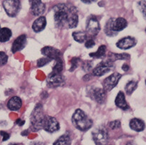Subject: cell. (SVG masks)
Returning a JSON list of instances; mask_svg holds the SVG:
<instances>
[{
    "instance_id": "obj_1",
    "label": "cell",
    "mask_w": 146,
    "mask_h": 145,
    "mask_svg": "<svg viewBox=\"0 0 146 145\" xmlns=\"http://www.w3.org/2000/svg\"><path fill=\"white\" fill-rule=\"evenodd\" d=\"M55 25L58 28L72 29L78 26V12L75 7H68L65 4H59L53 8Z\"/></svg>"
},
{
    "instance_id": "obj_2",
    "label": "cell",
    "mask_w": 146,
    "mask_h": 145,
    "mask_svg": "<svg viewBox=\"0 0 146 145\" xmlns=\"http://www.w3.org/2000/svg\"><path fill=\"white\" fill-rule=\"evenodd\" d=\"M72 122L75 128L82 132L89 130L92 126V121L80 108H78L73 114Z\"/></svg>"
},
{
    "instance_id": "obj_3",
    "label": "cell",
    "mask_w": 146,
    "mask_h": 145,
    "mask_svg": "<svg viewBox=\"0 0 146 145\" xmlns=\"http://www.w3.org/2000/svg\"><path fill=\"white\" fill-rule=\"evenodd\" d=\"M44 116L43 106L41 104H36L31 114V127L33 130L37 131L42 129V124Z\"/></svg>"
},
{
    "instance_id": "obj_4",
    "label": "cell",
    "mask_w": 146,
    "mask_h": 145,
    "mask_svg": "<svg viewBox=\"0 0 146 145\" xmlns=\"http://www.w3.org/2000/svg\"><path fill=\"white\" fill-rule=\"evenodd\" d=\"M100 30V25L96 17L90 16L87 21L86 32L88 37H93L98 35Z\"/></svg>"
},
{
    "instance_id": "obj_5",
    "label": "cell",
    "mask_w": 146,
    "mask_h": 145,
    "mask_svg": "<svg viewBox=\"0 0 146 145\" xmlns=\"http://www.w3.org/2000/svg\"><path fill=\"white\" fill-rule=\"evenodd\" d=\"M2 5L6 13L12 17L16 16L21 9V2L18 0H6Z\"/></svg>"
},
{
    "instance_id": "obj_6",
    "label": "cell",
    "mask_w": 146,
    "mask_h": 145,
    "mask_svg": "<svg viewBox=\"0 0 146 145\" xmlns=\"http://www.w3.org/2000/svg\"><path fill=\"white\" fill-rule=\"evenodd\" d=\"M122 78V74L119 73H114L105 78L102 82V89L106 93L113 90L118 84Z\"/></svg>"
},
{
    "instance_id": "obj_7",
    "label": "cell",
    "mask_w": 146,
    "mask_h": 145,
    "mask_svg": "<svg viewBox=\"0 0 146 145\" xmlns=\"http://www.w3.org/2000/svg\"><path fill=\"white\" fill-rule=\"evenodd\" d=\"M92 139L96 145H105L108 140V133L105 127H98L92 133Z\"/></svg>"
},
{
    "instance_id": "obj_8",
    "label": "cell",
    "mask_w": 146,
    "mask_h": 145,
    "mask_svg": "<svg viewBox=\"0 0 146 145\" xmlns=\"http://www.w3.org/2000/svg\"><path fill=\"white\" fill-rule=\"evenodd\" d=\"M42 129L49 133H53L60 129V124L55 118L45 116L43 121Z\"/></svg>"
},
{
    "instance_id": "obj_9",
    "label": "cell",
    "mask_w": 146,
    "mask_h": 145,
    "mask_svg": "<svg viewBox=\"0 0 146 145\" xmlns=\"http://www.w3.org/2000/svg\"><path fill=\"white\" fill-rule=\"evenodd\" d=\"M113 67V63L107 60L106 61H102L95 68H93L92 75L95 76H102L105 74L110 71L111 67Z\"/></svg>"
},
{
    "instance_id": "obj_10",
    "label": "cell",
    "mask_w": 146,
    "mask_h": 145,
    "mask_svg": "<svg viewBox=\"0 0 146 145\" xmlns=\"http://www.w3.org/2000/svg\"><path fill=\"white\" fill-rule=\"evenodd\" d=\"M88 94L90 98L98 104H103L106 100L107 93L102 88H95V87L90 88L89 91H88Z\"/></svg>"
},
{
    "instance_id": "obj_11",
    "label": "cell",
    "mask_w": 146,
    "mask_h": 145,
    "mask_svg": "<svg viewBox=\"0 0 146 145\" xmlns=\"http://www.w3.org/2000/svg\"><path fill=\"white\" fill-rule=\"evenodd\" d=\"M47 84L50 88H57L64 84V78L61 74L50 73L47 79Z\"/></svg>"
},
{
    "instance_id": "obj_12",
    "label": "cell",
    "mask_w": 146,
    "mask_h": 145,
    "mask_svg": "<svg viewBox=\"0 0 146 145\" xmlns=\"http://www.w3.org/2000/svg\"><path fill=\"white\" fill-rule=\"evenodd\" d=\"M42 54L45 56L46 57H48L50 60H56L62 59V53L58 49H56L53 47L50 46H46L42 49Z\"/></svg>"
},
{
    "instance_id": "obj_13",
    "label": "cell",
    "mask_w": 146,
    "mask_h": 145,
    "mask_svg": "<svg viewBox=\"0 0 146 145\" xmlns=\"http://www.w3.org/2000/svg\"><path fill=\"white\" fill-rule=\"evenodd\" d=\"M30 12L34 16H40L45 12V5L42 1H29Z\"/></svg>"
},
{
    "instance_id": "obj_14",
    "label": "cell",
    "mask_w": 146,
    "mask_h": 145,
    "mask_svg": "<svg viewBox=\"0 0 146 145\" xmlns=\"http://www.w3.org/2000/svg\"><path fill=\"white\" fill-rule=\"evenodd\" d=\"M137 43L135 39L130 36H127V37H123V38L120 39L117 43H116V46L118 48L121 49V50H127L131 47H134Z\"/></svg>"
},
{
    "instance_id": "obj_15",
    "label": "cell",
    "mask_w": 146,
    "mask_h": 145,
    "mask_svg": "<svg viewBox=\"0 0 146 145\" xmlns=\"http://www.w3.org/2000/svg\"><path fill=\"white\" fill-rule=\"evenodd\" d=\"M127 26V22L123 17L113 18L112 21V29L115 33L117 34L120 31L123 30Z\"/></svg>"
},
{
    "instance_id": "obj_16",
    "label": "cell",
    "mask_w": 146,
    "mask_h": 145,
    "mask_svg": "<svg viewBox=\"0 0 146 145\" xmlns=\"http://www.w3.org/2000/svg\"><path fill=\"white\" fill-rule=\"evenodd\" d=\"M27 43V36L25 35H22L17 37L14 41L12 47V52L13 53H17L19 50H22L25 47Z\"/></svg>"
},
{
    "instance_id": "obj_17",
    "label": "cell",
    "mask_w": 146,
    "mask_h": 145,
    "mask_svg": "<svg viewBox=\"0 0 146 145\" xmlns=\"http://www.w3.org/2000/svg\"><path fill=\"white\" fill-rule=\"evenodd\" d=\"M46 25H47V20L45 17L41 16L35 20L32 24V27L35 32H40L45 28Z\"/></svg>"
},
{
    "instance_id": "obj_18",
    "label": "cell",
    "mask_w": 146,
    "mask_h": 145,
    "mask_svg": "<svg viewBox=\"0 0 146 145\" xmlns=\"http://www.w3.org/2000/svg\"><path fill=\"white\" fill-rule=\"evenodd\" d=\"M115 103V105L117 106V107L121 108L123 110H127L129 108V106L126 101L125 94L123 91H120L117 94Z\"/></svg>"
},
{
    "instance_id": "obj_19",
    "label": "cell",
    "mask_w": 146,
    "mask_h": 145,
    "mask_svg": "<svg viewBox=\"0 0 146 145\" xmlns=\"http://www.w3.org/2000/svg\"><path fill=\"white\" fill-rule=\"evenodd\" d=\"M22 101L19 97L13 96L9 100L7 103V107L9 110L18 111L22 107Z\"/></svg>"
},
{
    "instance_id": "obj_20",
    "label": "cell",
    "mask_w": 146,
    "mask_h": 145,
    "mask_svg": "<svg viewBox=\"0 0 146 145\" xmlns=\"http://www.w3.org/2000/svg\"><path fill=\"white\" fill-rule=\"evenodd\" d=\"M129 125H130V129L137 132L143 131L145 129V127L144 122L141 119H137V118H134V119H131Z\"/></svg>"
},
{
    "instance_id": "obj_21",
    "label": "cell",
    "mask_w": 146,
    "mask_h": 145,
    "mask_svg": "<svg viewBox=\"0 0 146 145\" xmlns=\"http://www.w3.org/2000/svg\"><path fill=\"white\" fill-rule=\"evenodd\" d=\"M130 59V55L127 53H120V54H117V53H110L108 55V60L111 61L112 63H114L115 60H127Z\"/></svg>"
},
{
    "instance_id": "obj_22",
    "label": "cell",
    "mask_w": 146,
    "mask_h": 145,
    "mask_svg": "<svg viewBox=\"0 0 146 145\" xmlns=\"http://www.w3.org/2000/svg\"><path fill=\"white\" fill-rule=\"evenodd\" d=\"M72 37L75 41L79 43H83L88 39L86 32L83 31H75L72 33Z\"/></svg>"
},
{
    "instance_id": "obj_23",
    "label": "cell",
    "mask_w": 146,
    "mask_h": 145,
    "mask_svg": "<svg viewBox=\"0 0 146 145\" xmlns=\"http://www.w3.org/2000/svg\"><path fill=\"white\" fill-rule=\"evenodd\" d=\"M12 37V31L7 27L1 28L0 29V42H7Z\"/></svg>"
},
{
    "instance_id": "obj_24",
    "label": "cell",
    "mask_w": 146,
    "mask_h": 145,
    "mask_svg": "<svg viewBox=\"0 0 146 145\" xmlns=\"http://www.w3.org/2000/svg\"><path fill=\"white\" fill-rule=\"evenodd\" d=\"M106 51L107 47L105 45H100L98 47V50H97L96 52L90 53L89 55L91 57H93V58H102V57H104L105 56V55H106Z\"/></svg>"
},
{
    "instance_id": "obj_25",
    "label": "cell",
    "mask_w": 146,
    "mask_h": 145,
    "mask_svg": "<svg viewBox=\"0 0 146 145\" xmlns=\"http://www.w3.org/2000/svg\"><path fill=\"white\" fill-rule=\"evenodd\" d=\"M71 144V138L68 134H63L62 136H60L55 142H54L53 145H70Z\"/></svg>"
},
{
    "instance_id": "obj_26",
    "label": "cell",
    "mask_w": 146,
    "mask_h": 145,
    "mask_svg": "<svg viewBox=\"0 0 146 145\" xmlns=\"http://www.w3.org/2000/svg\"><path fill=\"white\" fill-rule=\"evenodd\" d=\"M137 83L135 81H130L127 83L125 87V91L127 95H131L135 91V90L137 88Z\"/></svg>"
},
{
    "instance_id": "obj_27",
    "label": "cell",
    "mask_w": 146,
    "mask_h": 145,
    "mask_svg": "<svg viewBox=\"0 0 146 145\" xmlns=\"http://www.w3.org/2000/svg\"><path fill=\"white\" fill-rule=\"evenodd\" d=\"M112 21H113V18H110V19L107 22L106 25H105V29H104L105 34H106L108 36H110V37H113V36L117 35V34L115 33L113 31V29H112Z\"/></svg>"
},
{
    "instance_id": "obj_28",
    "label": "cell",
    "mask_w": 146,
    "mask_h": 145,
    "mask_svg": "<svg viewBox=\"0 0 146 145\" xmlns=\"http://www.w3.org/2000/svg\"><path fill=\"white\" fill-rule=\"evenodd\" d=\"M63 67H64V63H63L62 59H60L55 61V64L53 66L52 71L53 73H56V74H61L62 71L63 70Z\"/></svg>"
},
{
    "instance_id": "obj_29",
    "label": "cell",
    "mask_w": 146,
    "mask_h": 145,
    "mask_svg": "<svg viewBox=\"0 0 146 145\" xmlns=\"http://www.w3.org/2000/svg\"><path fill=\"white\" fill-rule=\"evenodd\" d=\"M80 61V57H74L70 61V63H71V67H70V71H73L75 70L77 67H78V65H79Z\"/></svg>"
},
{
    "instance_id": "obj_30",
    "label": "cell",
    "mask_w": 146,
    "mask_h": 145,
    "mask_svg": "<svg viewBox=\"0 0 146 145\" xmlns=\"http://www.w3.org/2000/svg\"><path fill=\"white\" fill-rule=\"evenodd\" d=\"M8 61V56L4 52H0V66L5 65Z\"/></svg>"
},
{
    "instance_id": "obj_31",
    "label": "cell",
    "mask_w": 146,
    "mask_h": 145,
    "mask_svg": "<svg viewBox=\"0 0 146 145\" xmlns=\"http://www.w3.org/2000/svg\"><path fill=\"white\" fill-rule=\"evenodd\" d=\"M138 5L140 11L143 13V17L146 19V1H140L138 2Z\"/></svg>"
},
{
    "instance_id": "obj_32",
    "label": "cell",
    "mask_w": 146,
    "mask_h": 145,
    "mask_svg": "<svg viewBox=\"0 0 146 145\" xmlns=\"http://www.w3.org/2000/svg\"><path fill=\"white\" fill-rule=\"evenodd\" d=\"M51 60H50V59L48 58V57H42V58L39 59V60H37V66L40 67H42V66H44V65H46V64H47L48 63H50Z\"/></svg>"
},
{
    "instance_id": "obj_33",
    "label": "cell",
    "mask_w": 146,
    "mask_h": 145,
    "mask_svg": "<svg viewBox=\"0 0 146 145\" xmlns=\"http://www.w3.org/2000/svg\"><path fill=\"white\" fill-rule=\"evenodd\" d=\"M120 126H121V123H120V121L119 120L113 121V122H110L109 124V127L111 129H119Z\"/></svg>"
},
{
    "instance_id": "obj_34",
    "label": "cell",
    "mask_w": 146,
    "mask_h": 145,
    "mask_svg": "<svg viewBox=\"0 0 146 145\" xmlns=\"http://www.w3.org/2000/svg\"><path fill=\"white\" fill-rule=\"evenodd\" d=\"M95 42L93 39L92 38H88V40L85 41V46L87 47V48H92L95 46Z\"/></svg>"
},
{
    "instance_id": "obj_35",
    "label": "cell",
    "mask_w": 146,
    "mask_h": 145,
    "mask_svg": "<svg viewBox=\"0 0 146 145\" xmlns=\"http://www.w3.org/2000/svg\"><path fill=\"white\" fill-rule=\"evenodd\" d=\"M91 67H92V64H91V62L86 61L85 63H83L82 64V68L85 71H89L90 70Z\"/></svg>"
},
{
    "instance_id": "obj_36",
    "label": "cell",
    "mask_w": 146,
    "mask_h": 145,
    "mask_svg": "<svg viewBox=\"0 0 146 145\" xmlns=\"http://www.w3.org/2000/svg\"><path fill=\"white\" fill-rule=\"evenodd\" d=\"M0 134L2 136V141H3V142L9 139V136H10L9 133H7V132H4V131H1V132H0Z\"/></svg>"
},
{
    "instance_id": "obj_37",
    "label": "cell",
    "mask_w": 146,
    "mask_h": 145,
    "mask_svg": "<svg viewBox=\"0 0 146 145\" xmlns=\"http://www.w3.org/2000/svg\"><path fill=\"white\" fill-rule=\"evenodd\" d=\"M25 121L22 120V119H17V122H16V124H17L19 125V126H23V125L25 124Z\"/></svg>"
},
{
    "instance_id": "obj_38",
    "label": "cell",
    "mask_w": 146,
    "mask_h": 145,
    "mask_svg": "<svg viewBox=\"0 0 146 145\" xmlns=\"http://www.w3.org/2000/svg\"><path fill=\"white\" fill-rule=\"evenodd\" d=\"M122 68H123V70H124V71H127V70H129V68H130V67H129L128 65L124 64L123 65V67H122Z\"/></svg>"
},
{
    "instance_id": "obj_39",
    "label": "cell",
    "mask_w": 146,
    "mask_h": 145,
    "mask_svg": "<svg viewBox=\"0 0 146 145\" xmlns=\"http://www.w3.org/2000/svg\"><path fill=\"white\" fill-rule=\"evenodd\" d=\"M30 145H44V144L42 143V142H32V143L30 144Z\"/></svg>"
},
{
    "instance_id": "obj_40",
    "label": "cell",
    "mask_w": 146,
    "mask_h": 145,
    "mask_svg": "<svg viewBox=\"0 0 146 145\" xmlns=\"http://www.w3.org/2000/svg\"><path fill=\"white\" fill-rule=\"evenodd\" d=\"M82 2H83V3H87V4H90L91 2V1H82Z\"/></svg>"
},
{
    "instance_id": "obj_41",
    "label": "cell",
    "mask_w": 146,
    "mask_h": 145,
    "mask_svg": "<svg viewBox=\"0 0 146 145\" xmlns=\"http://www.w3.org/2000/svg\"><path fill=\"white\" fill-rule=\"evenodd\" d=\"M9 145H22L20 144H16V143H10Z\"/></svg>"
},
{
    "instance_id": "obj_42",
    "label": "cell",
    "mask_w": 146,
    "mask_h": 145,
    "mask_svg": "<svg viewBox=\"0 0 146 145\" xmlns=\"http://www.w3.org/2000/svg\"><path fill=\"white\" fill-rule=\"evenodd\" d=\"M126 145H134V144H133L132 142H128V143H127V144Z\"/></svg>"
},
{
    "instance_id": "obj_43",
    "label": "cell",
    "mask_w": 146,
    "mask_h": 145,
    "mask_svg": "<svg viewBox=\"0 0 146 145\" xmlns=\"http://www.w3.org/2000/svg\"><path fill=\"white\" fill-rule=\"evenodd\" d=\"M0 29H1V27H0Z\"/></svg>"
},
{
    "instance_id": "obj_44",
    "label": "cell",
    "mask_w": 146,
    "mask_h": 145,
    "mask_svg": "<svg viewBox=\"0 0 146 145\" xmlns=\"http://www.w3.org/2000/svg\"><path fill=\"white\" fill-rule=\"evenodd\" d=\"M145 84H146V80H145Z\"/></svg>"
},
{
    "instance_id": "obj_45",
    "label": "cell",
    "mask_w": 146,
    "mask_h": 145,
    "mask_svg": "<svg viewBox=\"0 0 146 145\" xmlns=\"http://www.w3.org/2000/svg\"><path fill=\"white\" fill-rule=\"evenodd\" d=\"M98 145H100V144H98Z\"/></svg>"
},
{
    "instance_id": "obj_46",
    "label": "cell",
    "mask_w": 146,
    "mask_h": 145,
    "mask_svg": "<svg viewBox=\"0 0 146 145\" xmlns=\"http://www.w3.org/2000/svg\"><path fill=\"white\" fill-rule=\"evenodd\" d=\"M145 30H146V29H145Z\"/></svg>"
}]
</instances>
